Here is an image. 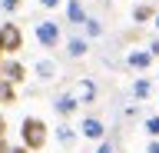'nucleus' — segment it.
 <instances>
[{
    "mask_svg": "<svg viewBox=\"0 0 159 153\" xmlns=\"http://www.w3.org/2000/svg\"><path fill=\"white\" fill-rule=\"evenodd\" d=\"M20 136H23V146H27L30 153L43 150V143H47V123L40 120V117H23V123H20Z\"/></svg>",
    "mask_w": 159,
    "mask_h": 153,
    "instance_id": "f257e3e1",
    "label": "nucleus"
},
{
    "mask_svg": "<svg viewBox=\"0 0 159 153\" xmlns=\"http://www.w3.org/2000/svg\"><path fill=\"white\" fill-rule=\"evenodd\" d=\"M33 33H37V40L43 43L47 50L60 47V23H57V20H40L37 27H33Z\"/></svg>",
    "mask_w": 159,
    "mask_h": 153,
    "instance_id": "f03ea898",
    "label": "nucleus"
},
{
    "mask_svg": "<svg viewBox=\"0 0 159 153\" xmlns=\"http://www.w3.org/2000/svg\"><path fill=\"white\" fill-rule=\"evenodd\" d=\"M23 47V33H20L17 23H3L0 27V50L3 53H17Z\"/></svg>",
    "mask_w": 159,
    "mask_h": 153,
    "instance_id": "7ed1b4c3",
    "label": "nucleus"
},
{
    "mask_svg": "<svg viewBox=\"0 0 159 153\" xmlns=\"http://www.w3.org/2000/svg\"><path fill=\"white\" fill-rule=\"evenodd\" d=\"M73 97L80 100V107H83V103H96V97H99L96 80H93V77H80V80H76V90H73Z\"/></svg>",
    "mask_w": 159,
    "mask_h": 153,
    "instance_id": "20e7f679",
    "label": "nucleus"
},
{
    "mask_svg": "<svg viewBox=\"0 0 159 153\" xmlns=\"http://www.w3.org/2000/svg\"><path fill=\"white\" fill-rule=\"evenodd\" d=\"M80 136H86V140H106V123L99 120V117H83Z\"/></svg>",
    "mask_w": 159,
    "mask_h": 153,
    "instance_id": "39448f33",
    "label": "nucleus"
},
{
    "mask_svg": "<svg viewBox=\"0 0 159 153\" xmlns=\"http://www.w3.org/2000/svg\"><path fill=\"white\" fill-rule=\"evenodd\" d=\"M53 110H57V117L66 120V117H73V113L80 110V100L73 97V93H60L57 100H53Z\"/></svg>",
    "mask_w": 159,
    "mask_h": 153,
    "instance_id": "423d86ee",
    "label": "nucleus"
},
{
    "mask_svg": "<svg viewBox=\"0 0 159 153\" xmlns=\"http://www.w3.org/2000/svg\"><path fill=\"white\" fill-rule=\"evenodd\" d=\"M126 67H129V70L146 73L149 67H152V53H149V50H129L126 53Z\"/></svg>",
    "mask_w": 159,
    "mask_h": 153,
    "instance_id": "0eeeda50",
    "label": "nucleus"
},
{
    "mask_svg": "<svg viewBox=\"0 0 159 153\" xmlns=\"http://www.w3.org/2000/svg\"><path fill=\"white\" fill-rule=\"evenodd\" d=\"M23 73H27V70H23V63H17V60L0 63V80H3V83H10V87L23 80Z\"/></svg>",
    "mask_w": 159,
    "mask_h": 153,
    "instance_id": "6e6552de",
    "label": "nucleus"
},
{
    "mask_svg": "<svg viewBox=\"0 0 159 153\" xmlns=\"http://www.w3.org/2000/svg\"><path fill=\"white\" fill-rule=\"evenodd\" d=\"M129 93H133V100H136V103L149 100V97H152V80H149V77H136L133 87H129Z\"/></svg>",
    "mask_w": 159,
    "mask_h": 153,
    "instance_id": "1a4fd4ad",
    "label": "nucleus"
},
{
    "mask_svg": "<svg viewBox=\"0 0 159 153\" xmlns=\"http://www.w3.org/2000/svg\"><path fill=\"white\" fill-rule=\"evenodd\" d=\"M66 20L73 27H83L86 23V10H83V0H66Z\"/></svg>",
    "mask_w": 159,
    "mask_h": 153,
    "instance_id": "9d476101",
    "label": "nucleus"
},
{
    "mask_svg": "<svg viewBox=\"0 0 159 153\" xmlns=\"http://www.w3.org/2000/svg\"><path fill=\"white\" fill-rule=\"evenodd\" d=\"M86 50H89V40H86V37H70V40H66V53L73 57V60L86 57Z\"/></svg>",
    "mask_w": 159,
    "mask_h": 153,
    "instance_id": "9b49d317",
    "label": "nucleus"
},
{
    "mask_svg": "<svg viewBox=\"0 0 159 153\" xmlns=\"http://www.w3.org/2000/svg\"><path fill=\"white\" fill-rule=\"evenodd\" d=\"M76 136H80V130H73L70 123H60V127H57V140H60V146H73V143H76Z\"/></svg>",
    "mask_w": 159,
    "mask_h": 153,
    "instance_id": "f8f14e48",
    "label": "nucleus"
},
{
    "mask_svg": "<svg viewBox=\"0 0 159 153\" xmlns=\"http://www.w3.org/2000/svg\"><path fill=\"white\" fill-rule=\"evenodd\" d=\"M33 73H37L40 80H53V77H57V63H53V60H37Z\"/></svg>",
    "mask_w": 159,
    "mask_h": 153,
    "instance_id": "ddd939ff",
    "label": "nucleus"
},
{
    "mask_svg": "<svg viewBox=\"0 0 159 153\" xmlns=\"http://www.w3.org/2000/svg\"><path fill=\"white\" fill-rule=\"evenodd\" d=\"M152 17H156V7H152V3L133 7V20H136V23H146V20H152Z\"/></svg>",
    "mask_w": 159,
    "mask_h": 153,
    "instance_id": "4468645a",
    "label": "nucleus"
},
{
    "mask_svg": "<svg viewBox=\"0 0 159 153\" xmlns=\"http://www.w3.org/2000/svg\"><path fill=\"white\" fill-rule=\"evenodd\" d=\"M83 27H86V40L89 37H103V20H96V17H86Z\"/></svg>",
    "mask_w": 159,
    "mask_h": 153,
    "instance_id": "2eb2a0df",
    "label": "nucleus"
},
{
    "mask_svg": "<svg viewBox=\"0 0 159 153\" xmlns=\"http://www.w3.org/2000/svg\"><path fill=\"white\" fill-rule=\"evenodd\" d=\"M143 127H146L149 140H159V113H152V117H146V120H143Z\"/></svg>",
    "mask_w": 159,
    "mask_h": 153,
    "instance_id": "dca6fc26",
    "label": "nucleus"
},
{
    "mask_svg": "<svg viewBox=\"0 0 159 153\" xmlns=\"http://www.w3.org/2000/svg\"><path fill=\"white\" fill-rule=\"evenodd\" d=\"M13 100H17V90H13L10 83L0 80V103H13Z\"/></svg>",
    "mask_w": 159,
    "mask_h": 153,
    "instance_id": "f3484780",
    "label": "nucleus"
},
{
    "mask_svg": "<svg viewBox=\"0 0 159 153\" xmlns=\"http://www.w3.org/2000/svg\"><path fill=\"white\" fill-rule=\"evenodd\" d=\"M0 7H3V13H13L20 10V0H0Z\"/></svg>",
    "mask_w": 159,
    "mask_h": 153,
    "instance_id": "a211bd4d",
    "label": "nucleus"
},
{
    "mask_svg": "<svg viewBox=\"0 0 159 153\" xmlns=\"http://www.w3.org/2000/svg\"><path fill=\"white\" fill-rule=\"evenodd\" d=\"M96 153H116V146H113V140H99Z\"/></svg>",
    "mask_w": 159,
    "mask_h": 153,
    "instance_id": "6ab92c4d",
    "label": "nucleus"
},
{
    "mask_svg": "<svg viewBox=\"0 0 159 153\" xmlns=\"http://www.w3.org/2000/svg\"><path fill=\"white\" fill-rule=\"evenodd\" d=\"M149 53H152V60L159 57V37H152V40H149Z\"/></svg>",
    "mask_w": 159,
    "mask_h": 153,
    "instance_id": "aec40b11",
    "label": "nucleus"
},
{
    "mask_svg": "<svg viewBox=\"0 0 159 153\" xmlns=\"http://www.w3.org/2000/svg\"><path fill=\"white\" fill-rule=\"evenodd\" d=\"M146 153H159V140H149L146 143Z\"/></svg>",
    "mask_w": 159,
    "mask_h": 153,
    "instance_id": "412c9836",
    "label": "nucleus"
},
{
    "mask_svg": "<svg viewBox=\"0 0 159 153\" xmlns=\"http://www.w3.org/2000/svg\"><path fill=\"white\" fill-rule=\"evenodd\" d=\"M40 3H43L47 10H57V7H60V0H40Z\"/></svg>",
    "mask_w": 159,
    "mask_h": 153,
    "instance_id": "4be33fe9",
    "label": "nucleus"
},
{
    "mask_svg": "<svg viewBox=\"0 0 159 153\" xmlns=\"http://www.w3.org/2000/svg\"><path fill=\"white\" fill-rule=\"evenodd\" d=\"M7 133V120H3V113H0V136Z\"/></svg>",
    "mask_w": 159,
    "mask_h": 153,
    "instance_id": "5701e85b",
    "label": "nucleus"
},
{
    "mask_svg": "<svg viewBox=\"0 0 159 153\" xmlns=\"http://www.w3.org/2000/svg\"><path fill=\"white\" fill-rule=\"evenodd\" d=\"M10 153H30V150H27V146H13Z\"/></svg>",
    "mask_w": 159,
    "mask_h": 153,
    "instance_id": "b1692460",
    "label": "nucleus"
},
{
    "mask_svg": "<svg viewBox=\"0 0 159 153\" xmlns=\"http://www.w3.org/2000/svg\"><path fill=\"white\" fill-rule=\"evenodd\" d=\"M152 27H156V30H159V10H156V17H152Z\"/></svg>",
    "mask_w": 159,
    "mask_h": 153,
    "instance_id": "393cba45",
    "label": "nucleus"
},
{
    "mask_svg": "<svg viewBox=\"0 0 159 153\" xmlns=\"http://www.w3.org/2000/svg\"><path fill=\"white\" fill-rule=\"evenodd\" d=\"M0 63H3V50H0Z\"/></svg>",
    "mask_w": 159,
    "mask_h": 153,
    "instance_id": "a878e982",
    "label": "nucleus"
},
{
    "mask_svg": "<svg viewBox=\"0 0 159 153\" xmlns=\"http://www.w3.org/2000/svg\"><path fill=\"white\" fill-rule=\"evenodd\" d=\"M156 103H159V97H156Z\"/></svg>",
    "mask_w": 159,
    "mask_h": 153,
    "instance_id": "bb28decb",
    "label": "nucleus"
}]
</instances>
